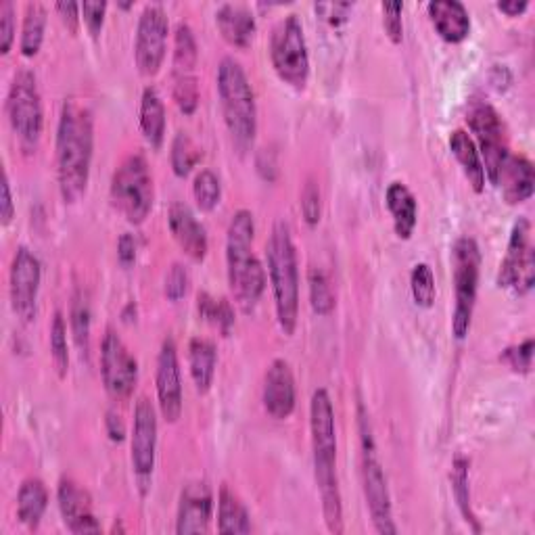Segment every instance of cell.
<instances>
[{
    "label": "cell",
    "mask_w": 535,
    "mask_h": 535,
    "mask_svg": "<svg viewBox=\"0 0 535 535\" xmlns=\"http://www.w3.org/2000/svg\"><path fill=\"white\" fill-rule=\"evenodd\" d=\"M467 120H469V128L473 130L479 143L477 151L483 161L485 178L496 186L504 161L510 155L504 122L500 118V113L485 101L471 103Z\"/></svg>",
    "instance_id": "8fae6325"
},
{
    "label": "cell",
    "mask_w": 535,
    "mask_h": 535,
    "mask_svg": "<svg viewBox=\"0 0 535 535\" xmlns=\"http://www.w3.org/2000/svg\"><path fill=\"white\" fill-rule=\"evenodd\" d=\"M531 224L527 218H519L510 230L508 249L498 272V285L502 289H515L525 295L533 287V247Z\"/></svg>",
    "instance_id": "5bb4252c"
},
{
    "label": "cell",
    "mask_w": 535,
    "mask_h": 535,
    "mask_svg": "<svg viewBox=\"0 0 535 535\" xmlns=\"http://www.w3.org/2000/svg\"><path fill=\"white\" fill-rule=\"evenodd\" d=\"M111 203L130 224H143L155 199L153 176L145 155H128L111 178Z\"/></svg>",
    "instance_id": "8992f818"
},
{
    "label": "cell",
    "mask_w": 535,
    "mask_h": 535,
    "mask_svg": "<svg viewBox=\"0 0 535 535\" xmlns=\"http://www.w3.org/2000/svg\"><path fill=\"white\" fill-rule=\"evenodd\" d=\"M452 490H454V498L458 502L460 513L464 517V521L471 523L473 529L479 533L481 527L473 515V508H471V492H469V460L467 458H456L454 460V469H452Z\"/></svg>",
    "instance_id": "e575fe53"
},
{
    "label": "cell",
    "mask_w": 535,
    "mask_h": 535,
    "mask_svg": "<svg viewBox=\"0 0 535 535\" xmlns=\"http://www.w3.org/2000/svg\"><path fill=\"white\" fill-rule=\"evenodd\" d=\"M312 310L320 316H329L335 310V293L327 272L322 268H310L308 272Z\"/></svg>",
    "instance_id": "8d00e7d4"
},
{
    "label": "cell",
    "mask_w": 535,
    "mask_h": 535,
    "mask_svg": "<svg viewBox=\"0 0 535 535\" xmlns=\"http://www.w3.org/2000/svg\"><path fill=\"white\" fill-rule=\"evenodd\" d=\"M450 151L456 157L458 166L462 168V174L467 176L469 184L473 186V191L483 193L487 178H485L481 155L477 151V145L471 138V134L464 130H454L450 136Z\"/></svg>",
    "instance_id": "484cf974"
},
{
    "label": "cell",
    "mask_w": 535,
    "mask_h": 535,
    "mask_svg": "<svg viewBox=\"0 0 535 535\" xmlns=\"http://www.w3.org/2000/svg\"><path fill=\"white\" fill-rule=\"evenodd\" d=\"M191 285V276L186 266L182 264H172V268L166 274V281H164V293L170 301H180L186 291H189Z\"/></svg>",
    "instance_id": "ee69618b"
},
{
    "label": "cell",
    "mask_w": 535,
    "mask_h": 535,
    "mask_svg": "<svg viewBox=\"0 0 535 535\" xmlns=\"http://www.w3.org/2000/svg\"><path fill=\"white\" fill-rule=\"evenodd\" d=\"M214 515V494L205 481H191L182 487L176 515V533H207Z\"/></svg>",
    "instance_id": "ac0fdd59"
},
{
    "label": "cell",
    "mask_w": 535,
    "mask_h": 535,
    "mask_svg": "<svg viewBox=\"0 0 535 535\" xmlns=\"http://www.w3.org/2000/svg\"><path fill=\"white\" fill-rule=\"evenodd\" d=\"M51 354L59 377H65L69 370V350H67V324L61 312H55L51 322Z\"/></svg>",
    "instance_id": "ab89813d"
},
{
    "label": "cell",
    "mask_w": 535,
    "mask_h": 535,
    "mask_svg": "<svg viewBox=\"0 0 535 535\" xmlns=\"http://www.w3.org/2000/svg\"><path fill=\"white\" fill-rule=\"evenodd\" d=\"M90 316L88 295L84 291H76L72 297V308H69V324H72V335L82 356H86L90 350Z\"/></svg>",
    "instance_id": "836d02e7"
},
{
    "label": "cell",
    "mask_w": 535,
    "mask_h": 535,
    "mask_svg": "<svg viewBox=\"0 0 535 535\" xmlns=\"http://www.w3.org/2000/svg\"><path fill=\"white\" fill-rule=\"evenodd\" d=\"M59 510L65 527L72 533H101V523L92 513L90 494L72 479H61L57 490Z\"/></svg>",
    "instance_id": "d6986e66"
},
{
    "label": "cell",
    "mask_w": 535,
    "mask_h": 535,
    "mask_svg": "<svg viewBox=\"0 0 535 535\" xmlns=\"http://www.w3.org/2000/svg\"><path fill=\"white\" fill-rule=\"evenodd\" d=\"M197 310L205 322L220 329L224 335H228L232 324H235V312H232V306L224 297H214L212 293L201 291L197 295Z\"/></svg>",
    "instance_id": "d6a6232c"
},
{
    "label": "cell",
    "mask_w": 535,
    "mask_h": 535,
    "mask_svg": "<svg viewBox=\"0 0 535 535\" xmlns=\"http://www.w3.org/2000/svg\"><path fill=\"white\" fill-rule=\"evenodd\" d=\"M55 11L61 15V19H63V23H65V28L69 30V32H78V28H80V13L78 11H82L76 3H57L55 5Z\"/></svg>",
    "instance_id": "681fc988"
},
{
    "label": "cell",
    "mask_w": 535,
    "mask_h": 535,
    "mask_svg": "<svg viewBox=\"0 0 535 535\" xmlns=\"http://www.w3.org/2000/svg\"><path fill=\"white\" fill-rule=\"evenodd\" d=\"M316 11L327 17L333 23V26H339V23H343L347 19V11H352V5H347V3L316 5Z\"/></svg>",
    "instance_id": "816d5d0a"
},
{
    "label": "cell",
    "mask_w": 535,
    "mask_h": 535,
    "mask_svg": "<svg viewBox=\"0 0 535 535\" xmlns=\"http://www.w3.org/2000/svg\"><path fill=\"white\" fill-rule=\"evenodd\" d=\"M101 375L107 393L118 402L130 398L138 381V362L113 329H107L101 343Z\"/></svg>",
    "instance_id": "4fadbf2b"
},
{
    "label": "cell",
    "mask_w": 535,
    "mask_h": 535,
    "mask_svg": "<svg viewBox=\"0 0 535 535\" xmlns=\"http://www.w3.org/2000/svg\"><path fill=\"white\" fill-rule=\"evenodd\" d=\"M216 26L222 38L237 49H247L253 42L255 17L245 5H222L216 11Z\"/></svg>",
    "instance_id": "cb8c5ba5"
},
{
    "label": "cell",
    "mask_w": 535,
    "mask_h": 535,
    "mask_svg": "<svg viewBox=\"0 0 535 535\" xmlns=\"http://www.w3.org/2000/svg\"><path fill=\"white\" fill-rule=\"evenodd\" d=\"M360 433H362V485L372 525H375V529L383 535H395L398 533V527L393 523L387 477L377 458V446L375 439H372L368 414L362 404H360Z\"/></svg>",
    "instance_id": "52a82bcc"
},
{
    "label": "cell",
    "mask_w": 535,
    "mask_h": 535,
    "mask_svg": "<svg viewBox=\"0 0 535 535\" xmlns=\"http://www.w3.org/2000/svg\"><path fill=\"white\" fill-rule=\"evenodd\" d=\"M0 191H3V201H0V218H3V226H9L13 222V216H15V205H13L11 184H9L7 174L3 178V186H0Z\"/></svg>",
    "instance_id": "f907efd6"
},
{
    "label": "cell",
    "mask_w": 535,
    "mask_h": 535,
    "mask_svg": "<svg viewBox=\"0 0 535 535\" xmlns=\"http://www.w3.org/2000/svg\"><path fill=\"white\" fill-rule=\"evenodd\" d=\"M141 130L145 141L153 147L159 149L164 145L166 138V107L164 101H161L159 92L149 86L143 92L141 99Z\"/></svg>",
    "instance_id": "83f0119b"
},
{
    "label": "cell",
    "mask_w": 535,
    "mask_h": 535,
    "mask_svg": "<svg viewBox=\"0 0 535 535\" xmlns=\"http://www.w3.org/2000/svg\"><path fill=\"white\" fill-rule=\"evenodd\" d=\"M95 153V124L90 109L69 97L65 99L57 126V178L65 203L82 199L90 178Z\"/></svg>",
    "instance_id": "6da1fadb"
},
{
    "label": "cell",
    "mask_w": 535,
    "mask_h": 535,
    "mask_svg": "<svg viewBox=\"0 0 535 535\" xmlns=\"http://www.w3.org/2000/svg\"><path fill=\"white\" fill-rule=\"evenodd\" d=\"M310 431L314 452V477L322 500L327 529L343 533V500L337 475V427L335 410L327 389H316L310 404Z\"/></svg>",
    "instance_id": "7a4b0ae2"
},
{
    "label": "cell",
    "mask_w": 535,
    "mask_h": 535,
    "mask_svg": "<svg viewBox=\"0 0 535 535\" xmlns=\"http://www.w3.org/2000/svg\"><path fill=\"white\" fill-rule=\"evenodd\" d=\"M168 224L172 230V237L176 239L180 249L189 255L193 262H203L209 249V241L207 232L193 214V209L180 201L172 203L168 212Z\"/></svg>",
    "instance_id": "44dd1931"
},
{
    "label": "cell",
    "mask_w": 535,
    "mask_h": 535,
    "mask_svg": "<svg viewBox=\"0 0 535 535\" xmlns=\"http://www.w3.org/2000/svg\"><path fill=\"white\" fill-rule=\"evenodd\" d=\"M44 28H46V9L40 3H28L26 15H23L21 42H19L23 57L38 55L40 46L44 42Z\"/></svg>",
    "instance_id": "1f68e13d"
},
{
    "label": "cell",
    "mask_w": 535,
    "mask_h": 535,
    "mask_svg": "<svg viewBox=\"0 0 535 535\" xmlns=\"http://www.w3.org/2000/svg\"><path fill=\"white\" fill-rule=\"evenodd\" d=\"M218 531L241 535L251 531V519L245 504L235 492H230L224 485L218 496Z\"/></svg>",
    "instance_id": "f546056e"
},
{
    "label": "cell",
    "mask_w": 535,
    "mask_h": 535,
    "mask_svg": "<svg viewBox=\"0 0 535 535\" xmlns=\"http://www.w3.org/2000/svg\"><path fill=\"white\" fill-rule=\"evenodd\" d=\"M42 281L40 260L28 247H19L13 255L9 289H11V306L21 320H32L36 316V301Z\"/></svg>",
    "instance_id": "2e32d148"
},
{
    "label": "cell",
    "mask_w": 535,
    "mask_h": 535,
    "mask_svg": "<svg viewBox=\"0 0 535 535\" xmlns=\"http://www.w3.org/2000/svg\"><path fill=\"white\" fill-rule=\"evenodd\" d=\"M80 9H82V17H84L88 32L92 36H99L105 23V13H107L105 0H88V3L80 5Z\"/></svg>",
    "instance_id": "7dc6e473"
},
{
    "label": "cell",
    "mask_w": 535,
    "mask_h": 535,
    "mask_svg": "<svg viewBox=\"0 0 535 535\" xmlns=\"http://www.w3.org/2000/svg\"><path fill=\"white\" fill-rule=\"evenodd\" d=\"M502 362H506L515 372H521V375H527L531 370V360H533V339H525L519 345L508 347V350L500 356Z\"/></svg>",
    "instance_id": "7bdbcfd3"
},
{
    "label": "cell",
    "mask_w": 535,
    "mask_h": 535,
    "mask_svg": "<svg viewBox=\"0 0 535 535\" xmlns=\"http://www.w3.org/2000/svg\"><path fill=\"white\" fill-rule=\"evenodd\" d=\"M496 186L502 189V195L508 205L525 203L533 195V186H535L533 164L525 155L510 153L500 170Z\"/></svg>",
    "instance_id": "7402d4cb"
},
{
    "label": "cell",
    "mask_w": 535,
    "mask_h": 535,
    "mask_svg": "<svg viewBox=\"0 0 535 535\" xmlns=\"http://www.w3.org/2000/svg\"><path fill=\"white\" fill-rule=\"evenodd\" d=\"M255 220L249 209H239L232 216L226 232V266L228 285L237 306L251 312L266 289V270L253 253Z\"/></svg>",
    "instance_id": "3957f363"
},
{
    "label": "cell",
    "mask_w": 535,
    "mask_h": 535,
    "mask_svg": "<svg viewBox=\"0 0 535 535\" xmlns=\"http://www.w3.org/2000/svg\"><path fill=\"white\" fill-rule=\"evenodd\" d=\"M385 203L393 218L395 235H398L400 239H410L416 228V220H418V205H416L412 191L404 182H391L387 186Z\"/></svg>",
    "instance_id": "d4e9b609"
},
{
    "label": "cell",
    "mask_w": 535,
    "mask_h": 535,
    "mask_svg": "<svg viewBox=\"0 0 535 535\" xmlns=\"http://www.w3.org/2000/svg\"><path fill=\"white\" fill-rule=\"evenodd\" d=\"M268 274L274 291L276 318L285 335H293L299 318V270L297 251L287 222H276L266 243Z\"/></svg>",
    "instance_id": "277c9868"
},
{
    "label": "cell",
    "mask_w": 535,
    "mask_h": 535,
    "mask_svg": "<svg viewBox=\"0 0 535 535\" xmlns=\"http://www.w3.org/2000/svg\"><path fill=\"white\" fill-rule=\"evenodd\" d=\"M301 214H304V220L308 226H316L320 222L322 214V197H320V186L310 178L301 191Z\"/></svg>",
    "instance_id": "b9f144b4"
},
{
    "label": "cell",
    "mask_w": 535,
    "mask_h": 535,
    "mask_svg": "<svg viewBox=\"0 0 535 535\" xmlns=\"http://www.w3.org/2000/svg\"><path fill=\"white\" fill-rule=\"evenodd\" d=\"M136 255H138L136 237L130 235V232H126V235H122L118 241V260L122 266L130 268L136 262Z\"/></svg>",
    "instance_id": "c3c4849f"
},
{
    "label": "cell",
    "mask_w": 535,
    "mask_h": 535,
    "mask_svg": "<svg viewBox=\"0 0 535 535\" xmlns=\"http://www.w3.org/2000/svg\"><path fill=\"white\" fill-rule=\"evenodd\" d=\"M218 95L232 143L243 153L253 145L258 134V105H255L253 86L237 59L224 57L220 61Z\"/></svg>",
    "instance_id": "5b68a950"
},
{
    "label": "cell",
    "mask_w": 535,
    "mask_h": 535,
    "mask_svg": "<svg viewBox=\"0 0 535 535\" xmlns=\"http://www.w3.org/2000/svg\"><path fill=\"white\" fill-rule=\"evenodd\" d=\"M199 59V49H197V40L191 30L189 23L180 21L174 32V78L182 76H195V67Z\"/></svg>",
    "instance_id": "4dcf8cb0"
},
{
    "label": "cell",
    "mask_w": 535,
    "mask_h": 535,
    "mask_svg": "<svg viewBox=\"0 0 535 535\" xmlns=\"http://www.w3.org/2000/svg\"><path fill=\"white\" fill-rule=\"evenodd\" d=\"M7 115L21 149L32 153L40 143L44 128V111L38 82L30 69H19L15 74L9 86Z\"/></svg>",
    "instance_id": "30bf717a"
},
{
    "label": "cell",
    "mask_w": 535,
    "mask_h": 535,
    "mask_svg": "<svg viewBox=\"0 0 535 535\" xmlns=\"http://www.w3.org/2000/svg\"><path fill=\"white\" fill-rule=\"evenodd\" d=\"M193 195L201 212H212L222 197L220 178L212 170H201L193 182Z\"/></svg>",
    "instance_id": "f35d334b"
},
{
    "label": "cell",
    "mask_w": 535,
    "mask_h": 535,
    "mask_svg": "<svg viewBox=\"0 0 535 535\" xmlns=\"http://www.w3.org/2000/svg\"><path fill=\"white\" fill-rule=\"evenodd\" d=\"M155 385L161 416H164L168 423H176L182 414V379L176 341L172 337H166L164 343H161Z\"/></svg>",
    "instance_id": "e0dca14e"
},
{
    "label": "cell",
    "mask_w": 535,
    "mask_h": 535,
    "mask_svg": "<svg viewBox=\"0 0 535 535\" xmlns=\"http://www.w3.org/2000/svg\"><path fill=\"white\" fill-rule=\"evenodd\" d=\"M410 289L418 308H431L435 304V276L429 264H416L410 274Z\"/></svg>",
    "instance_id": "74e56055"
},
{
    "label": "cell",
    "mask_w": 535,
    "mask_h": 535,
    "mask_svg": "<svg viewBox=\"0 0 535 535\" xmlns=\"http://www.w3.org/2000/svg\"><path fill=\"white\" fill-rule=\"evenodd\" d=\"M15 40V7L11 0L0 5V53L7 55Z\"/></svg>",
    "instance_id": "bcb514c9"
},
{
    "label": "cell",
    "mask_w": 535,
    "mask_h": 535,
    "mask_svg": "<svg viewBox=\"0 0 535 535\" xmlns=\"http://www.w3.org/2000/svg\"><path fill=\"white\" fill-rule=\"evenodd\" d=\"M157 452V414L147 398H141L134 408V427L130 441V458L134 475L141 483V492L147 494L149 481L155 469Z\"/></svg>",
    "instance_id": "9a60e30c"
},
{
    "label": "cell",
    "mask_w": 535,
    "mask_h": 535,
    "mask_svg": "<svg viewBox=\"0 0 535 535\" xmlns=\"http://www.w3.org/2000/svg\"><path fill=\"white\" fill-rule=\"evenodd\" d=\"M216 362H218L216 345L207 339L195 337L189 345V364H191V377L199 393H207L209 389H212L214 375H216Z\"/></svg>",
    "instance_id": "f1b7e54d"
},
{
    "label": "cell",
    "mask_w": 535,
    "mask_h": 535,
    "mask_svg": "<svg viewBox=\"0 0 535 535\" xmlns=\"http://www.w3.org/2000/svg\"><path fill=\"white\" fill-rule=\"evenodd\" d=\"M431 23L446 42L458 44L471 34V17L458 0H435L427 5Z\"/></svg>",
    "instance_id": "603a6c76"
},
{
    "label": "cell",
    "mask_w": 535,
    "mask_h": 535,
    "mask_svg": "<svg viewBox=\"0 0 535 535\" xmlns=\"http://www.w3.org/2000/svg\"><path fill=\"white\" fill-rule=\"evenodd\" d=\"M452 270H454V291L456 304L452 314V331L456 339H464L471 331V320L477 304L481 251L475 239L462 237L452 249Z\"/></svg>",
    "instance_id": "ba28073f"
},
{
    "label": "cell",
    "mask_w": 535,
    "mask_h": 535,
    "mask_svg": "<svg viewBox=\"0 0 535 535\" xmlns=\"http://www.w3.org/2000/svg\"><path fill=\"white\" fill-rule=\"evenodd\" d=\"M381 11H383V28H385L389 40L393 44H400L404 40V21H402L404 5L402 3H383Z\"/></svg>",
    "instance_id": "f6af8a7d"
},
{
    "label": "cell",
    "mask_w": 535,
    "mask_h": 535,
    "mask_svg": "<svg viewBox=\"0 0 535 535\" xmlns=\"http://www.w3.org/2000/svg\"><path fill=\"white\" fill-rule=\"evenodd\" d=\"M105 429H107V435L111 437V441H124L126 439V425L122 421V416L115 412V410H109L107 412V418H105Z\"/></svg>",
    "instance_id": "f5cc1de1"
},
{
    "label": "cell",
    "mask_w": 535,
    "mask_h": 535,
    "mask_svg": "<svg viewBox=\"0 0 535 535\" xmlns=\"http://www.w3.org/2000/svg\"><path fill=\"white\" fill-rule=\"evenodd\" d=\"M270 59L274 72L285 84L304 90L310 78V55L304 26L297 15H287L276 23L270 40Z\"/></svg>",
    "instance_id": "9c48e42d"
},
{
    "label": "cell",
    "mask_w": 535,
    "mask_h": 535,
    "mask_svg": "<svg viewBox=\"0 0 535 535\" xmlns=\"http://www.w3.org/2000/svg\"><path fill=\"white\" fill-rule=\"evenodd\" d=\"M496 7H498V11H502L508 17H519L527 11L529 3L527 0H504V3H498Z\"/></svg>",
    "instance_id": "db71d44e"
},
{
    "label": "cell",
    "mask_w": 535,
    "mask_h": 535,
    "mask_svg": "<svg viewBox=\"0 0 535 535\" xmlns=\"http://www.w3.org/2000/svg\"><path fill=\"white\" fill-rule=\"evenodd\" d=\"M201 151L193 143V138L186 132H178L172 141V151H170V161H172V170L178 178L189 176L195 166L199 164Z\"/></svg>",
    "instance_id": "d590c367"
},
{
    "label": "cell",
    "mask_w": 535,
    "mask_h": 535,
    "mask_svg": "<svg viewBox=\"0 0 535 535\" xmlns=\"http://www.w3.org/2000/svg\"><path fill=\"white\" fill-rule=\"evenodd\" d=\"M46 506H49V490H46V485L36 477L23 481L17 494L19 521L30 529H36L42 521Z\"/></svg>",
    "instance_id": "4316f807"
},
{
    "label": "cell",
    "mask_w": 535,
    "mask_h": 535,
    "mask_svg": "<svg viewBox=\"0 0 535 535\" xmlns=\"http://www.w3.org/2000/svg\"><path fill=\"white\" fill-rule=\"evenodd\" d=\"M174 101L186 115H193L199 105V82L197 76L174 78Z\"/></svg>",
    "instance_id": "60d3db41"
},
{
    "label": "cell",
    "mask_w": 535,
    "mask_h": 535,
    "mask_svg": "<svg viewBox=\"0 0 535 535\" xmlns=\"http://www.w3.org/2000/svg\"><path fill=\"white\" fill-rule=\"evenodd\" d=\"M168 32H170V23H168V15L164 7L147 5L141 17H138L136 42H134L136 67L143 76L153 78L159 74V69L166 59Z\"/></svg>",
    "instance_id": "7c38bea8"
},
{
    "label": "cell",
    "mask_w": 535,
    "mask_h": 535,
    "mask_svg": "<svg viewBox=\"0 0 535 535\" xmlns=\"http://www.w3.org/2000/svg\"><path fill=\"white\" fill-rule=\"evenodd\" d=\"M262 400L266 412L276 418V421H285L295 410V377L287 360L276 358L264 377V391Z\"/></svg>",
    "instance_id": "ffe728a7"
}]
</instances>
